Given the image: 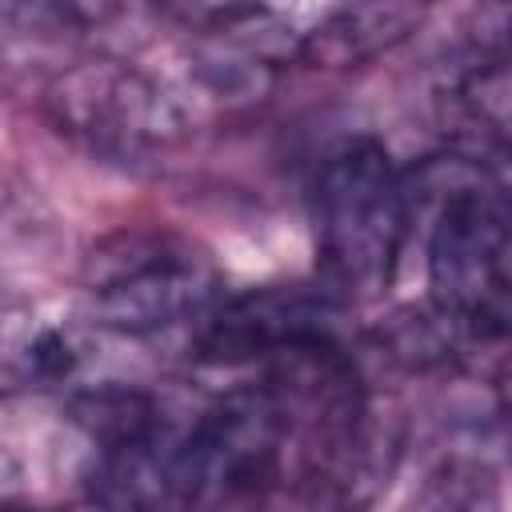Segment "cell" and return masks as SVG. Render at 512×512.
<instances>
[{
    "label": "cell",
    "instance_id": "cell-2",
    "mask_svg": "<svg viewBox=\"0 0 512 512\" xmlns=\"http://www.w3.org/2000/svg\"><path fill=\"white\" fill-rule=\"evenodd\" d=\"M408 188L372 136L336 144L312 184V244L328 292L376 296L392 284L404 232Z\"/></svg>",
    "mask_w": 512,
    "mask_h": 512
},
{
    "label": "cell",
    "instance_id": "cell-5",
    "mask_svg": "<svg viewBox=\"0 0 512 512\" xmlns=\"http://www.w3.org/2000/svg\"><path fill=\"white\" fill-rule=\"evenodd\" d=\"M44 112L64 140L120 164H144L184 136L180 104L160 80L124 60H80L64 68L44 88Z\"/></svg>",
    "mask_w": 512,
    "mask_h": 512
},
{
    "label": "cell",
    "instance_id": "cell-12",
    "mask_svg": "<svg viewBox=\"0 0 512 512\" xmlns=\"http://www.w3.org/2000/svg\"><path fill=\"white\" fill-rule=\"evenodd\" d=\"M76 356H72V344L60 336V332H40L32 344H28V380L36 384H56L72 372Z\"/></svg>",
    "mask_w": 512,
    "mask_h": 512
},
{
    "label": "cell",
    "instance_id": "cell-8",
    "mask_svg": "<svg viewBox=\"0 0 512 512\" xmlns=\"http://www.w3.org/2000/svg\"><path fill=\"white\" fill-rule=\"evenodd\" d=\"M448 124L460 152L480 164L484 152H512V68L472 60V68L444 92Z\"/></svg>",
    "mask_w": 512,
    "mask_h": 512
},
{
    "label": "cell",
    "instance_id": "cell-9",
    "mask_svg": "<svg viewBox=\"0 0 512 512\" xmlns=\"http://www.w3.org/2000/svg\"><path fill=\"white\" fill-rule=\"evenodd\" d=\"M68 412H72V424L96 444V452L164 444V412L140 388H128V384L92 388V392H80Z\"/></svg>",
    "mask_w": 512,
    "mask_h": 512
},
{
    "label": "cell",
    "instance_id": "cell-11",
    "mask_svg": "<svg viewBox=\"0 0 512 512\" xmlns=\"http://www.w3.org/2000/svg\"><path fill=\"white\" fill-rule=\"evenodd\" d=\"M420 500L436 508H484V504H496V492H492L488 468L472 460H444L428 476V492Z\"/></svg>",
    "mask_w": 512,
    "mask_h": 512
},
{
    "label": "cell",
    "instance_id": "cell-6",
    "mask_svg": "<svg viewBox=\"0 0 512 512\" xmlns=\"http://www.w3.org/2000/svg\"><path fill=\"white\" fill-rule=\"evenodd\" d=\"M340 308L332 292L304 288H256L212 312L196 340L204 364H244L256 356H280L312 340H336Z\"/></svg>",
    "mask_w": 512,
    "mask_h": 512
},
{
    "label": "cell",
    "instance_id": "cell-4",
    "mask_svg": "<svg viewBox=\"0 0 512 512\" xmlns=\"http://www.w3.org/2000/svg\"><path fill=\"white\" fill-rule=\"evenodd\" d=\"M296 424L272 384H252L220 396L188 436L168 452L176 504H236L260 500L284 480L288 440Z\"/></svg>",
    "mask_w": 512,
    "mask_h": 512
},
{
    "label": "cell",
    "instance_id": "cell-1",
    "mask_svg": "<svg viewBox=\"0 0 512 512\" xmlns=\"http://www.w3.org/2000/svg\"><path fill=\"white\" fill-rule=\"evenodd\" d=\"M428 228V288L456 356L512 344V192L472 160H448Z\"/></svg>",
    "mask_w": 512,
    "mask_h": 512
},
{
    "label": "cell",
    "instance_id": "cell-3",
    "mask_svg": "<svg viewBox=\"0 0 512 512\" xmlns=\"http://www.w3.org/2000/svg\"><path fill=\"white\" fill-rule=\"evenodd\" d=\"M84 292L100 328L148 336L208 312L224 276L200 244L176 232H120L92 248Z\"/></svg>",
    "mask_w": 512,
    "mask_h": 512
},
{
    "label": "cell",
    "instance_id": "cell-10",
    "mask_svg": "<svg viewBox=\"0 0 512 512\" xmlns=\"http://www.w3.org/2000/svg\"><path fill=\"white\" fill-rule=\"evenodd\" d=\"M472 60L512 68V0H476L460 24Z\"/></svg>",
    "mask_w": 512,
    "mask_h": 512
},
{
    "label": "cell",
    "instance_id": "cell-7",
    "mask_svg": "<svg viewBox=\"0 0 512 512\" xmlns=\"http://www.w3.org/2000/svg\"><path fill=\"white\" fill-rule=\"evenodd\" d=\"M428 16V0H344L300 40L312 68H360L404 44Z\"/></svg>",
    "mask_w": 512,
    "mask_h": 512
}]
</instances>
